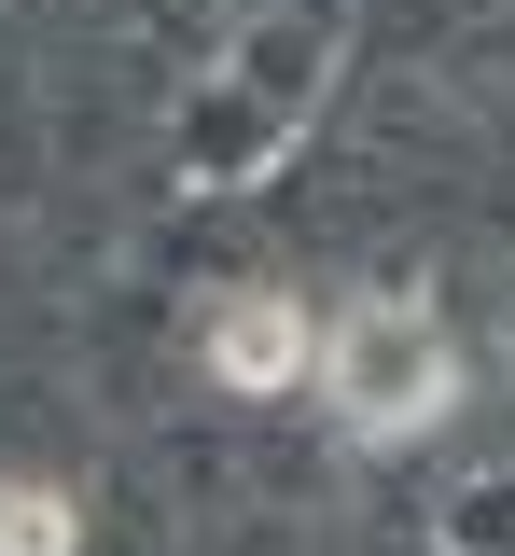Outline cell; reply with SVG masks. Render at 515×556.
Segmentation results:
<instances>
[{
  "mask_svg": "<svg viewBox=\"0 0 515 556\" xmlns=\"http://www.w3.org/2000/svg\"><path fill=\"white\" fill-rule=\"evenodd\" d=\"M321 404L349 445H432L460 404V348H445L432 292H363L321 320Z\"/></svg>",
  "mask_w": 515,
  "mask_h": 556,
  "instance_id": "cell-1",
  "label": "cell"
},
{
  "mask_svg": "<svg viewBox=\"0 0 515 556\" xmlns=\"http://www.w3.org/2000/svg\"><path fill=\"white\" fill-rule=\"evenodd\" d=\"M210 376L251 390V404H279L293 376H321V320H306L293 292H223L210 306Z\"/></svg>",
  "mask_w": 515,
  "mask_h": 556,
  "instance_id": "cell-2",
  "label": "cell"
},
{
  "mask_svg": "<svg viewBox=\"0 0 515 556\" xmlns=\"http://www.w3.org/2000/svg\"><path fill=\"white\" fill-rule=\"evenodd\" d=\"M0 556H84V501L56 473H0Z\"/></svg>",
  "mask_w": 515,
  "mask_h": 556,
  "instance_id": "cell-3",
  "label": "cell"
},
{
  "mask_svg": "<svg viewBox=\"0 0 515 556\" xmlns=\"http://www.w3.org/2000/svg\"><path fill=\"white\" fill-rule=\"evenodd\" d=\"M432 543H445V556H515V473H474V486H445Z\"/></svg>",
  "mask_w": 515,
  "mask_h": 556,
  "instance_id": "cell-4",
  "label": "cell"
},
{
  "mask_svg": "<svg viewBox=\"0 0 515 556\" xmlns=\"http://www.w3.org/2000/svg\"><path fill=\"white\" fill-rule=\"evenodd\" d=\"M502 348H515V334H502Z\"/></svg>",
  "mask_w": 515,
  "mask_h": 556,
  "instance_id": "cell-5",
  "label": "cell"
}]
</instances>
